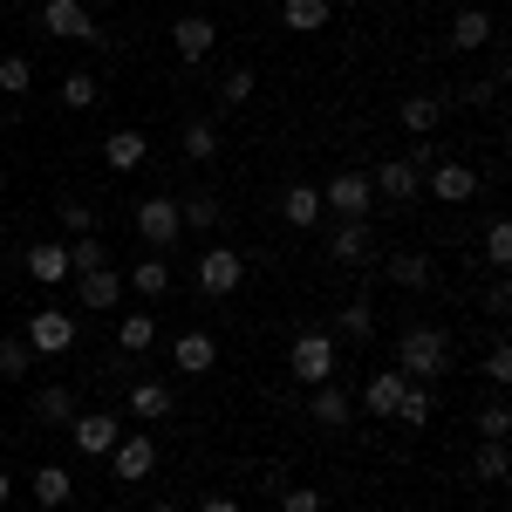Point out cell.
<instances>
[{
  "label": "cell",
  "instance_id": "d6a6232c",
  "mask_svg": "<svg viewBox=\"0 0 512 512\" xmlns=\"http://www.w3.org/2000/svg\"><path fill=\"white\" fill-rule=\"evenodd\" d=\"M178 219H185L192 233H212V226H219V198H212V192H198V198H178Z\"/></svg>",
  "mask_w": 512,
  "mask_h": 512
},
{
  "label": "cell",
  "instance_id": "b9f144b4",
  "mask_svg": "<svg viewBox=\"0 0 512 512\" xmlns=\"http://www.w3.org/2000/svg\"><path fill=\"white\" fill-rule=\"evenodd\" d=\"M219 103H253V69H226V82H219Z\"/></svg>",
  "mask_w": 512,
  "mask_h": 512
},
{
  "label": "cell",
  "instance_id": "9c48e42d",
  "mask_svg": "<svg viewBox=\"0 0 512 512\" xmlns=\"http://www.w3.org/2000/svg\"><path fill=\"white\" fill-rule=\"evenodd\" d=\"M41 35L55 41H96V14L82 0H41Z\"/></svg>",
  "mask_w": 512,
  "mask_h": 512
},
{
  "label": "cell",
  "instance_id": "7dc6e473",
  "mask_svg": "<svg viewBox=\"0 0 512 512\" xmlns=\"http://www.w3.org/2000/svg\"><path fill=\"white\" fill-rule=\"evenodd\" d=\"M328 7H349V0H328Z\"/></svg>",
  "mask_w": 512,
  "mask_h": 512
},
{
  "label": "cell",
  "instance_id": "f546056e",
  "mask_svg": "<svg viewBox=\"0 0 512 512\" xmlns=\"http://www.w3.org/2000/svg\"><path fill=\"white\" fill-rule=\"evenodd\" d=\"M130 287H137L144 301H164V294H171V267H164V260H137V267H130Z\"/></svg>",
  "mask_w": 512,
  "mask_h": 512
},
{
  "label": "cell",
  "instance_id": "2e32d148",
  "mask_svg": "<svg viewBox=\"0 0 512 512\" xmlns=\"http://www.w3.org/2000/svg\"><path fill=\"white\" fill-rule=\"evenodd\" d=\"M349 417H355L349 390H335V383H315V396H308V424H315V431H349Z\"/></svg>",
  "mask_w": 512,
  "mask_h": 512
},
{
  "label": "cell",
  "instance_id": "f35d334b",
  "mask_svg": "<svg viewBox=\"0 0 512 512\" xmlns=\"http://www.w3.org/2000/svg\"><path fill=\"white\" fill-rule=\"evenodd\" d=\"M485 267H499V274L512 267V226H506V219L485 226Z\"/></svg>",
  "mask_w": 512,
  "mask_h": 512
},
{
  "label": "cell",
  "instance_id": "74e56055",
  "mask_svg": "<svg viewBox=\"0 0 512 512\" xmlns=\"http://www.w3.org/2000/svg\"><path fill=\"white\" fill-rule=\"evenodd\" d=\"M185 158H192V164L219 158V130H212V123H185Z\"/></svg>",
  "mask_w": 512,
  "mask_h": 512
},
{
  "label": "cell",
  "instance_id": "7c38bea8",
  "mask_svg": "<svg viewBox=\"0 0 512 512\" xmlns=\"http://www.w3.org/2000/svg\"><path fill=\"white\" fill-rule=\"evenodd\" d=\"M369 185L390 198V205H417V198H424V171H417L410 158H390V164H376V178H369Z\"/></svg>",
  "mask_w": 512,
  "mask_h": 512
},
{
  "label": "cell",
  "instance_id": "44dd1931",
  "mask_svg": "<svg viewBox=\"0 0 512 512\" xmlns=\"http://www.w3.org/2000/svg\"><path fill=\"white\" fill-rule=\"evenodd\" d=\"M403 383H410L403 369H376V376H369V390H362V410H369V417H396V396H403Z\"/></svg>",
  "mask_w": 512,
  "mask_h": 512
},
{
  "label": "cell",
  "instance_id": "277c9868",
  "mask_svg": "<svg viewBox=\"0 0 512 512\" xmlns=\"http://www.w3.org/2000/svg\"><path fill=\"white\" fill-rule=\"evenodd\" d=\"M369 205H376V185L362 171H335L321 185V212H335V219H369Z\"/></svg>",
  "mask_w": 512,
  "mask_h": 512
},
{
  "label": "cell",
  "instance_id": "f1b7e54d",
  "mask_svg": "<svg viewBox=\"0 0 512 512\" xmlns=\"http://www.w3.org/2000/svg\"><path fill=\"white\" fill-rule=\"evenodd\" d=\"M151 342H158V315H123L117 321V349L123 355H151Z\"/></svg>",
  "mask_w": 512,
  "mask_h": 512
},
{
  "label": "cell",
  "instance_id": "7402d4cb",
  "mask_svg": "<svg viewBox=\"0 0 512 512\" xmlns=\"http://www.w3.org/2000/svg\"><path fill=\"white\" fill-rule=\"evenodd\" d=\"M383 274H390V287H403V294H424V287H431V260H424V253H390Z\"/></svg>",
  "mask_w": 512,
  "mask_h": 512
},
{
  "label": "cell",
  "instance_id": "ab89813d",
  "mask_svg": "<svg viewBox=\"0 0 512 512\" xmlns=\"http://www.w3.org/2000/svg\"><path fill=\"white\" fill-rule=\"evenodd\" d=\"M96 103H103L96 76H69V82H62V110H96Z\"/></svg>",
  "mask_w": 512,
  "mask_h": 512
},
{
  "label": "cell",
  "instance_id": "cb8c5ba5",
  "mask_svg": "<svg viewBox=\"0 0 512 512\" xmlns=\"http://www.w3.org/2000/svg\"><path fill=\"white\" fill-rule=\"evenodd\" d=\"M437 117H444V103H437V96H403V103H396V123H403L410 137H431Z\"/></svg>",
  "mask_w": 512,
  "mask_h": 512
},
{
  "label": "cell",
  "instance_id": "f6af8a7d",
  "mask_svg": "<svg viewBox=\"0 0 512 512\" xmlns=\"http://www.w3.org/2000/svg\"><path fill=\"white\" fill-rule=\"evenodd\" d=\"M7 492H14V478H7V465H0V506H7Z\"/></svg>",
  "mask_w": 512,
  "mask_h": 512
},
{
  "label": "cell",
  "instance_id": "d6986e66",
  "mask_svg": "<svg viewBox=\"0 0 512 512\" xmlns=\"http://www.w3.org/2000/svg\"><path fill=\"white\" fill-rule=\"evenodd\" d=\"M144 158H151L144 130H110V137H103V164H110V171H137Z\"/></svg>",
  "mask_w": 512,
  "mask_h": 512
},
{
  "label": "cell",
  "instance_id": "3957f363",
  "mask_svg": "<svg viewBox=\"0 0 512 512\" xmlns=\"http://www.w3.org/2000/svg\"><path fill=\"white\" fill-rule=\"evenodd\" d=\"M21 342L35 355H69L76 349V315H69V308H35L28 328H21Z\"/></svg>",
  "mask_w": 512,
  "mask_h": 512
},
{
  "label": "cell",
  "instance_id": "8d00e7d4",
  "mask_svg": "<svg viewBox=\"0 0 512 512\" xmlns=\"http://www.w3.org/2000/svg\"><path fill=\"white\" fill-rule=\"evenodd\" d=\"M55 219H62V233H76V239L96 233V205H82V198H62V205H55Z\"/></svg>",
  "mask_w": 512,
  "mask_h": 512
},
{
  "label": "cell",
  "instance_id": "d4e9b609",
  "mask_svg": "<svg viewBox=\"0 0 512 512\" xmlns=\"http://www.w3.org/2000/svg\"><path fill=\"white\" fill-rule=\"evenodd\" d=\"M451 48H465V55H472V48H492V14H485V7H465V14L451 21Z\"/></svg>",
  "mask_w": 512,
  "mask_h": 512
},
{
  "label": "cell",
  "instance_id": "83f0119b",
  "mask_svg": "<svg viewBox=\"0 0 512 512\" xmlns=\"http://www.w3.org/2000/svg\"><path fill=\"white\" fill-rule=\"evenodd\" d=\"M69 492H76V478H69V465H41L35 472V506H69Z\"/></svg>",
  "mask_w": 512,
  "mask_h": 512
},
{
  "label": "cell",
  "instance_id": "60d3db41",
  "mask_svg": "<svg viewBox=\"0 0 512 512\" xmlns=\"http://www.w3.org/2000/svg\"><path fill=\"white\" fill-rule=\"evenodd\" d=\"M478 376H485L492 390H506V383H512V349H506V342H492V349H485V362H478Z\"/></svg>",
  "mask_w": 512,
  "mask_h": 512
},
{
  "label": "cell",
  "instance_id": "5b68a950",
  "mask_svg": "<svg viewBox=\"0 0 512 512\" xmlns=\"http://www.w3.org/2000/svg\"><path fill=\"white\" fill-rule=\"evenodd\" d=\"M424 192H431L437 205H472L478 198V171L465 158H437L431 171H424Z\"/></svg>",
  "mask_w": 512,
  "mask_h": 512
},
{
  "label": "cell",
  "instance_id": "4dcf8cb0",
  "mask_svg": "<svg viewBox=\"0 0 512 512\" xmlns=\"http://www.w3.org/2000/svg\"><path fill=\"white\" fill-rule=\"evenodd\" d=\"M335 335H342V342H369V335H376V308H369V301H349V308L335 315Z\"/></svg>",
  "mask_w": 512,
  "mask_h": 512
},
{
  "label": "cell",
  "instance_id": "ee69618b",
  "mask_svg": "<svg viewBox=\"0 0 512 512\" xmlns=\"http://www.w3.org/2000/svg\"><path fill=\"white\" fill-rule=\"evenodd\" d=\"M198 512H239V499H205Z\"/></svg>",
  "mask_w": 512,
  "mask_h": 512
},
{
  "label": "cell",
  "instance_id": "ac0fdd59",
  "mask_svg": "<svg viewBox=\"0 0 512 512\" xmlns=\"http://www.w3.org/2000/svg\"><path fill=\"white\" fill-rule=\"evenodd\" d=\"M69 417H76V390H69V383H48V390H35V424H48V431H69Z\"/></svg>",
  "mask_w": 512,
  "mask_h": 512
},
{
  "label": "cell",
  "instance_id": "ba28073f",
  "mask_svg": "<svg viewBox=\"0 0 512 512\" xmlns=\"http://www.w3.org/2000/svg\"><path fill=\"white\" fill-rule=\"evenodd\" d=\"M117 437H123V424L110 410H76V417H69V444H76L82 458H110Z\"/></svg>",
  "mask_w": 512,
  "mask_h": 512
},
{
  "label": "cell",
  "instance_id": "4fadbf2b",
  "mask_svg": "<svg viewBox=\"0 0 512 512\" xmlns=\"http://www.w3.org/2000/svg\"><path fill=\"white\" fill-rule=\"evenodd\" d=\"M369 253H376L369 219H335V233H328V260H335V267H362Z\"/></svg>",
  "mask_w": 512,
  "mask_h": 512
},
{
  "label": "cell",
  "instance_id": "1f68e13d",
  "mask_svg": "<svg viewBox=\"0 0 512 512\" xmlns=\"http://www.w3.org/2000/svg\"><path fill=\"white\" fill-rule=\"evenodd\" d=\"M472 424H478V437H485V444H506V437H512V410H506V396H492V403L478 410Z\"/></svg>",
  "mask_w": 512,
  "mask_h": 512
},
{
  "label": "cell",
  "instance_id": "7bdbcfd3",
  "mask_svg": "<svg viewBox=\"0 0 512 512\" xmlns=\"http://www.w3.org/2000/svg\"><path fill=\"white\" fill-rule=\"evenodd\" d=\"M280 512H321V492L315 485H287L280 492Z\"/></svg>",
  "mask_w": 512,
  "mask_h": 512
},
{
  "label": "cell",
  "instance_id": "e0dca14e",
  "mask_svg": "<svg viewBox=\"0 0 512 512\" xmlns=\"http://www.w3.org/2000/svg\"><path fill=\"white\" fill-rule=\"evenodd\" d=\"M171 362H178V369H185V376H205V369H212V362H219V342H212V335H205V328H185V335H178V342H171Z\"/></svg>",
  "mask_w": 512,
  "mask_h": 512
},
{
  "label": "cell",
  "instance_id": "bcb514c9",
  "mask_svg": "<svg viewBox=\"0 0 512 512\" xmlns=\"http://www.w3.org/2000/svg\"><path fill=\"white\" fill-rule=\"evenodd\" d=\"M151 512H185V506H171V499H164V506H151Z\"/></svg>",
  "mask_w": 512,
  "mask_h": 512
},
{
  "label": "cell",
  "instance_id": "5bb4252c",
  "mask_svg": "<svg viewBox=\"0 0 512 512\" xmlns=\"http://www.w3.org/2000/svg\"><path fill=\"white\" fill-rule=\"evenodd\" d=\"M76 294H82L89 315H110V308L123 301V274L117 267H89V274H76Z\"/></svg>",
  "mask_w": 512,
  "mask_h": 512
},
{
  "label": "cell",
  "instance_id": "8fae6325",
  "mask_svg": "<svg viewBox=\"0 0 512 512\" xmlns=\"http://www.w3.org/2000/svg\"><path fill=\"white\" fill-rule=\"evenodd\" d=\"M171 403H178V396H171V383H164V376H137V383L123 390V410H130L137 424H158V417H171Z\"/></svg>",
  "mask_w": 512,
  "mask_h": 512
},
{
  "label": "cell",
  "instance_id": "603a6c76",
  "mask_svg": "<svg viewBox=\"0 0 512 512\" xmlns=\"http://www.w3.org/2000/svg\"><path fill=\"white\" fill-rule=\"evenodd\" d=\"M28 274H35L41 287L69 280V246H55V239H41V246H28Z\"/></svg>",
  "mask_w": 512,
  "mask_h": 512
},
{
  "label": "cell",
  "instance_id": "e575fe53",
  "mask_svg": "<svg viewBox=\"0 0 512 512\" xmlns=\"http://www.w3.org/2000/svg\"><path fill=\"white\" fill-rule=\"evenodd\" d=\"M0 89H7V96H28V89H35V62H28V55H0Z\"/></svg>",
  "mask_w": 512,
  "mask_h": 512
},
{
  "label": "cell",
  "instance_id": "484cf974",
  "mask_svg": "<svg viewBox=\"0 0 512 512\" xmlns=\"http://www.w3.org/2000/svg\"><path fill=\"white\" fill-rule=\"evenodd\" d=\"M328 14H335L328 0H280V21H287L294 35H321V28H328Z\"/></svg>",
  "mask_w": 512,
  "mask_h": 512
},
{
  "label": "cell",
  "instance_id": "9a60e30c",
  "mask_svg": "<svg viewBox=\"0 0 512 512\" xmlns=\"http://www.w3.org/2000/svg\"><path fill=\"white\" fill-rule=\"evenodd\" d=\"M171 48H178V62H205L219 48V28L205 14H185V21H171Z\"/></svg>",
  "mask_w": 512,
  "mask_h": 512
},
{
  "label": "cell",
  "instance_id": "6da1fadb",
  "mask_svg": "<svg viewBox=\"0 0 512 512\" xmlns=\"http://www.w3.org/2000/svg\"><path fill=\"white\" fill-rule=\"evenodd\" d=\"M396 369L410 376V383H431L451 369V335L437 328V321H410L403 335H396Z\"/></svg>",
  "mask_w": 512,
  "mask_h": 512
},
{
  "label": "cell",
  "instance_id": "ffe728a7",
  "mask_svg": "<svg viewBox=\"0 0 512 512\" xmlns=\"http://www.w3.org/2000/svg\"><path fill=\"white\" fill-rule=\"evenodd\" d=\"M280 219L301 226V233L321 226V185H287V192H280Z\"/></svg>",
  "mask_w": 512,
  "mask_h": 512
},
{
  "label": "cell",
  "instance_id": "d590c367",
  "mask_svg": "<svg viewBox=\"0 0 512 512\" xmlns=\"http://www.w3.org/2000/svg\"><path fill=\"white\" fill-rule=\"evenodd\" d=\"M28 369H35V349H28L21 335H7V342H0V376H7V383H21Z\"/></svg>",
  "mask_w": 512,
  "mask_h": 512
},
{
  "label": "cell",
  "instance_id": "836d02e7",
  "mask_svg": "<svg viewBox=\"0 0 512 512\" xmlns=\"http://www.w3.org/2000/svg\"><path fill=\"white\" fill-rule=\"evenodd\" d=\"M506 472H512L506 444H478V458H472V478H478V485H499Z\"/></svg>",
  "mask_w": 512,
  "mask_h": 512
},
{
  "label": "cell",
  "instance_id": "30bf717a",
  "mask_svg": "<svg viewBox=\"0 0 512 512\" xmlns=\"http://www.w3.org/2000/svg\"><path fill=\"white\" fill-rule=\"evenodd\" d=\"M239 280H246V260L233 246H205L198 253V294H233Z\"/></svg>",
  "mask_w": 512,
  "mask_h": 512
},
{
  "label": "cell",
  "instance_id": "7a4b0ae2",
  "mask_svg": "<svg viewBox=\"0 0 512 512\" xmlns=\"http://www.w3.org/2000/svg\"><path fill=\"white\" fill-rule=\"evenodd\" d=\"M287 369L315 390V383H335V335L328 328H301L294 349H287Z\"/></svg>",
  "mask_w": 512,
  "mask_h": 512
},
{
  "label": "cell",
  "instance_id": "52a82bcc",
  "mask_svg": "<svg viewBox=\"0 0 512 512\" xmlns=\"http://www.w3.org/2000/svg\"><path fill=\"white\" fill-rule=\"evenodd\" d=\"M110 472H117L123 485H137V478L158 472V444H151V431H123L117 444H110Z\"/></svg>",
  "mask_w": 512,
  "mask_h": 512
},
{
  "label": "cell",
  "instance_id": "8992f818",
  "mask_svg": "<svg viewBox=\"0 0 512 512\" xmlns=\"http://www.w3.org/2000/svg\"><path fill=\"white\" fill-rule=\"evenodd\" d=\"M178 233H185V219H178V198H144V205H137V239H144L151 253L178 246Z\"/></svg>",
  "mask_w": 512,
  "mask_h": 512
},
{
  "label": "cell",
  "instance_id": "4316f807",
  "mask_svg": "<svg viewBox=\"0 0 512 512\" xmlns=\"http://www.w3.org/2000/svg\"><path fill=\"white\" fill-rule=\"evenodd\" d=\"M431 390H424V383H403V396H396V417L390 424H403V431H424V424H431Z\"/></svg>",
  "mask_w": 512,
  "mask_h": 512
}]
</instances>
